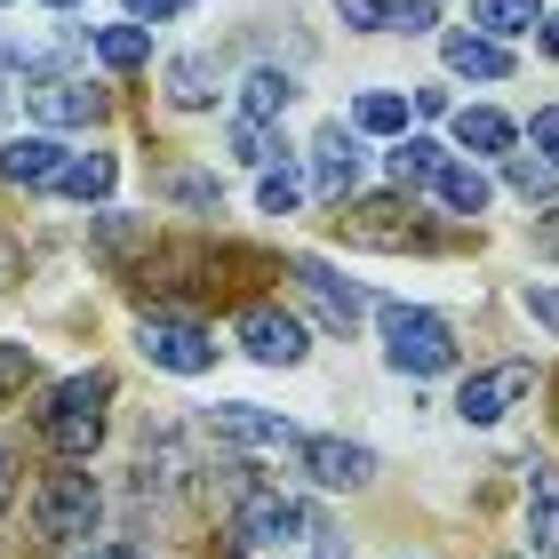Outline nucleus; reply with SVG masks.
I'll return each mask as SVG.
<instances>
[{"label": "nucleus", "mask_w": 559, "mask_h": 559, "mask_svg": "<svg viewBox=\"0 0 559 559\" xmlns=\"http://www.w3.org/2000/svg\"><path fill=\"white\" fill-rule=\"evenodd\" d=\"M24 105H33L48 129H88V120H105V88H88L81 72H64V64H40L33 81H24Z\"/></svg>", "instance_id": "obj_5"}, {"label": "nucleus", "mask_w": 559, "mask_h": 559, "mask_svg": "<svg viewBox=\"0 0 559 559\" xmlns=\"http://www.w3.org/2000/svg\"><path fill=\"white\" fill-rule=\"evenodd\" d=\"M136 352H144L152 368H168V376H209L216 368V336L200 320H185V312H144Z\"/></svg>", "instance_id": "obj_4"}, {"label": "nucleus", "mask_w": 559, "mask_h": 559, "mask_svg": "<svg viewBox=\"0 0 559 559\" xmlns=\"http://www.w3.org/2000/svg\"><path fill=\"white\" fill-rule=\"evenodd\" d=\"M0 496H9V448H0Z\"/></svg>", "instance_id": "obj_41"}, {"label": "nucleus", "mask_w": 559, "mask_h": 559, "mask_svg": "<svg viewBox=\"0 0 559 559\" xmlns=\"http://www.w3.org/2000/svg\"><path fill=\"white\" fill-rule=\"evenodd\" d=\"M503 176H512V192H520V200H544V192L559 185V168H551V160H520V152H512V168H503Z\"/></svg>", "instance_id": "obj_30"}, {"label": "nucleus", "mask_w": 559, "mask_h": 559, "mask_svg": "<svg viewBox=\"0 0 559 559\" xmlns=\"http://www.w3.org/2000/svg\"><path fill=\"white\" fill-rule=\"evenodd\" d=\"M33 384V352L24 344H0V392H24Z\"/></svg>", "instance_id": "obj_32"}, {"label": "nucleus", "mask_w": 559, "mask_h": 559, "mask_svg": "<svg viewBox=\"0 0 559 559\" xmlns=\"http://www.w3.org/2000/svg\"><path fill=\"white\" fill-rule=\"evenodd\" d=\"M185 9H192V0H129L136 24H168V16H185Z\"/></svg>", "instance_id": "obj_35"}, {"label": "nucleus", "mask_w": 559, "mask_h": 559, "mask_svg": "<svg viewBox=\"0 0 559 559\" xmlns=\"http://www.w3.org/2000/svg\"><path fill=\"white\" fill-rule=\"evenodd\" d=\"M209 96H216V64H209V57H176V64H168V105L200 112Z\"/></svg>", "instance_id": "obj_23"}, {"label": "nucleus", "mask_w": 559, "mask_h": 559, "mask_svg": "<svg viewBox=\"0 0 559 559\" xmlns=\"http://www.w3.org/2000/svg\"><path fill=\"white\" fill-rule=\"evenodd\" d=\"M336 16L352 33H392V0H336Z\"/></svg>", "instance_id": "obj_31"}, {"label": "nucleus", "mask_w": 559, "mask_h": 559, "mask_svg": "<svg viewBox=\"0 0 559 559\" xmlns=\"http://www.w3.org/2000/svg\"><path fill=\"white\" fill-rule=\"evenodd\" d=\"M312 536H320V551H312V559H352V551H344V536H328V527H312Z\"/></svg>", "instance_id": "obj_40"}, {"label": "nucleus", "mask_w": 559, "mask_h": 559, "mask_svg": "<svg viewBox=\"0 0 559 559\" xmlns=\"http://www.w3.org/2000/svg\"><path fill=\"white\" fill-rule=\"evenodd\" d=\"M536 257H551V264H559V209L536 224Z\"/></svg>", "instance_id": "obj_37"}, {"label": "nucleus", "mask_w": 559, "mask_h": 559, "mask_svg": "<svg viewBox=\"0 0 559 559\" xmlns=\"http://www.w3.org/2000/svg\"><path fill=\"white\" fill-rule=\"evenodd\" d=\"M536 40H544V57H559V9H551V16L536 24Z\"/></svg>", "instance_id": "obj_39"}, {"label": "nucleus", "mask_w": 559, "mask_h": 559, "mask_svg": "<svg viewBox=\"0 0 559 559\" xmlns=\"http://www.w3.org/2000/svg\"><path fill=\"white\" fill-rule=\"evenodd\" d=\"M105 400H112V376H105V368H88V376H64V384L48 392V408H40V431H48V448H57L64 464L96 455V440H105Z\"/></svg>", "instance_id": "obj_1"}, {"label": "nucleus", "mask_w": 559, "mask_h": 559, "mask_svg": "<svg viewBox=\"0 0 559 559\" xmlns=\"http://www.w3.org/2000/svg\"><path fill=\"white\" fill-rule=\"evenodd\" d=\"M288 272H296V288H304V304L320 312V328H328V336H352V328L368 320V296L352 288V280H336L320 257H296Z\"/></svg>", "instance_id": "obj_8"}, {"label": "nucleus", "mask_w": 559, "mask_h": 559, "mask_svg": "<svg viewBox=\"0 0 559 559\" xmlns=\"http://www.w3.org/2000/svg\"><path fill=\"white\" fill-rule=\"evenodd\" d=\"M288 105H296V81H288V72L257 64V72H248V81H240V112H248V120H280Z\"/></svg>", "instance_id": "obj_20"}, {"label": "nucleus", "mask_w": 559, "mask_h": 559, "mask_svg": "<svg viewBox=\"0 0 559 559\" xmlns=\"http://www.w3.org/2000/svg\"><path fill=\"white\" fill-rule=\"evenodd\" d=\"M440 160H448V152L431 144V136H400V152H392V185L416 192V185H431V176H440Z\"/></svg>", "instance_id": "obj_24"}, {"label": "nucleus", "mask_w": 559, "mask_h": 559, "mask_svg": "<svg viewBox=\"0 0 559 559\" xmlns=\"http://www.w3.org/2000/svg\"><path fill=\"white\" fill-rule=\"evenodd\" d=\"M272 152H280V144H272V120H248V112H240V120H233V160L272 168Z\"/></svg>", "instance_id": "obj_27"}, {"label": "nucleus", "mask_w": 559, "mask_h": 559, "mask_svg": "<svg viewBox=\"0 0 559 559\" xmlns=\"http://www.w3.org/2000/svg\"><path fill=\"white\" fill-rule=\"evenodd\" d=\"M136 240H152L144 216H96V248H105V257H129Z\"/></svg>", "instance_id": "obj_28"}, {"label": "nucleus", "mask_w": 559, "mask_h": 559, "mask_svg": "<svg viewBox=\"0 0 559 559\" xmlns=\"http://www.w3.org/2000/svg\"><path fill=\"white\" fill-rule=\"evenodd\" d=\"M527 392H536V368H527V360L479 368V376H464V392H455V416H464V424H503Z\"/></svg>", "instance_id": "obj_7"}, {"label": "nucleus", "mask_w": 559, "mask_h": 559, "mask_svg": "<svg viewBox=\"0 0 559 559\" xmlns=\"http://www.w3.org/2000/svg\"><path fill=\"white\" fill-rule=\"evenodd\" d=\"M96 57H105L112 72H136L144 57H152V33H144V24H96Z\"/></svg>", "instance_id": "obj_22"}, {"label": "nucleus", "mask_w": 559, "mask_h": 559, "mask_svg": "<svg viewBox=\"0 0 559 559\" xmlns=\"http://www.w3.org/2000/svg\"><path fill=\"white\" fill-rule=\"evenodd\" d=\"M472 24L488 40H520V33L544 24V0H472Z\"/></svg>", "instance_id": "obj_18"}, {"label": "nucleus", "mask_w": 559, "mask_h": 559, "mask_svg": "<svg viewBox=\"0 0 559 559\" xmlns=\"http://www.w3.org/2000/svg\"><path fill=\"white\" fill-rule=\"evenodd\" d=\"M352 176H360V129L328 120V129L312 136V192H320V200H344Z\"/></svg>", "instance_id": "obj_11"}, {"label": "nucleus", "mask_w": 559, "mask_h": 559, "mask_svg": "<svg viewBox=\"0 0 559 559\" xmlns=\"http://www.w3.org/2000/svg\"><path fill=\"white\" fill-rule=\"evenodd\" d=\"M9 272H16V257H9V248H0V280H9Z\"/></svg>", "instance_id": "obj_42"}, {"label": "nucleus", "mask_w": 559, "mask_h": 559, "mask_svg": "<svg viewBox=\"0 0 559 559\" xmlns=\"http://www.w3.org/2000/svg\"><path fill=\"white\" fill-rule=\"evenodd\" d=\"M96 520H105V488L88 472H48L40 496H33V527L48 544H88Z\"/></svg>", "instance_id": "obj_3"}, {"label": "nucleus", "mask_w": 559, "mask_h": 559, "mask_svg": "<svg viewBox=\"0 0 559 559\" xmlns=\"http://www.w3.org/2000/svg\"><path fill=\"white\" fill-rule=\"evenodd\" d=\"M96 559H112V551H96Z\"/></svg>", "instance_id": "obj_44"}, {"label": "nucleus", "mask_w": 559, "mask_h": 559, "mask_svg": "<svg viewBox=\"0 0 559 559\" xmlns=\"http://www.w3.org/2000/svg\"><path fill=\"white\" fill-rule=\"evenodd\" d=\"M527 551H536V559H559V472H551V464L527 472Z\"/></svg>", "instance_id": "obj_16"}, {"label": "nucleus", "mask_w": 559, "mask_h": 559, "mask_svg": "<svg viewBox=\"0 0 559 559\" xmlns=\"http://www.w3.org/2000/svg\"><path fill=\"white\" fill-rule=\"evenodd\" d=\"M440 57H448V72H464V81H512V48L488 40V33H448Z\"/></svg>", "instance_id": "obj_15"}, {"label": "nucleus", "mask_w": 559, "mask_h": 559, "mask_svg": "<svg viewBox=\"0 0 559 559\" xmlns=\"http://www.w3.org/2000/svg\"><path fill=\"white\" fill-rule=\"evenodd\" d=\"M431 0H392V33H431Z\"/></svg>", "instance_id": "obj_33"}, {"label": "nucleus", "mask_w": 559, "mask_h": 559, "mask_svg": "<svg viewBox=\"0 0 559 559\" xmlns=\"http://www.w3.org/2000/svg\"><path fill=\"white\" fill-rule=\"evenodd\" d=\"M455 144H464V152H512L520 129L503 112H488V105H464V112H455Z\"/></svg>", "instance_id": "obj_21"}, {"label": "nucleus", "mask_w": 559, "mask_h": 559, "mask_svg": "<svg viewBox=\"0 0 559 559\" xmlns=\"http://www.w3.org/2000/svg\"><path fill=\"white\" fill-rule=\"evenodd\" d=\"M527 136H536V152H544V160L559 168V105H544V112H536V129H527Z\"/></svg>", "instance_id": "obj_34"}, {"label": "nucleus", "mask_w": 559, "mask_h": 559, "mask_svg": "<svg viewBox=\"0 0 559 559\" xmlns=\"http://www.w3.org/2000/svg\"><path fill=\"white\" fill-rule=\"evenodd\" d=\"M257 200H264V216H288L296 200H304V176H296V168H264V185H257Z\"/></svg>", "instance_id": "obj_29"}, {"label": "nucleus", "mask_w": 559, "mask_h": 559, "mask_svg": "<svg viewBox=\"0 0 559 559\" xmlns=\"http://www.w3.org/2000/svg\"><path fill=\"white\" fill-rule=\"evenodd\" d=\"M431 192H440V209H448V216H479V209H488V176H479L472 160H440Z\"/></svg>", "instance_id": "obj_17"}, {"label": "nucleus", "mask_w": 559, "mask_h": 559, "mask_svg": "<svg viewBox=\"0 0 559 559\" xmlns=\"http://www.w3.org/2000/svg\"><path fill=\"white\" fill-rule=\"evenodd\" d=\"M376 328H384V360L400 376H448L455 368V328L440 312H424V304H384Z\"/></svg>", "instance_id": "obj_2"}, {"label": "nucleus", "mask_w": 559, "mask_h": 559, "mask_svg": "<svg viewBox=\"0 0 559 559\" xmlns=\"http://www.w3.org/2000/svg\"><path fill=\"white\" fill-rule=\"evenodd\" d=\"M233 536L248 544V551H264V544H296L304 536V512L280 488H248L240 496V512H233Z\"/></svg>", "instance_id": "obj_10"}, {"label": "nucleus", "mask_w": 559, "mask_h": 559, "mask_svg": "<svg viewBox=\"0 0 559 559\" xmlns=\"http://www.w3.org/2000/svg\"><path fill=\"white\" fill-rule=\"evenodd\" d=\"M240 344H248V360H264V368H296L304 352V320L296 312H280V304H248L240 312Z\"/></svg>", "instance_id": "obj_9"}, {"label": "nucleus", "mask_w": 559, "mask_h": 559, "mask_svg": "<svg viewBox=\"0 0 559 559\" xmlns=\"http://www.w3.org/2000/svg\"><path fill=\"white\" fill-rule=\"evenodd\" d=\"M344 240H360V248H431V233L416 224L408 209V192H384V200H360V209H344Z\"/></svg>", "instance_id": "obj_6"}, {"label": "nucleus", "mask_w": 559, "mask_h": 559, "mask_svg": "<svg viewBox=\"0 0 559 559\" xmlns=\"http://www.w3.org/2000/svg\"><path fill=\"white\" fill-rule=\"evenodd\" d=\"M9 88H16V48H0V112H9V105H16V96H9Z\"/></svg>", "instance_id": "obj_38"}, {"label": "nucleus", "mask_w": 559, "mask_h": 559, "mask_svg": "<svg viewBox=\"0 0 559 559\" xmlns=\"http://www.w3.org/2000/svg\"><path fill=\"white\" fill-rule=\"evenodd\" d=\"M209 431L216 440H248V448H288L296 431L280 424L272 408H257V400H224V408H209Z\"/></svg>", "instance_id": "obj_13"}, {"label": "nucleus", "mask_w": 559, "mask_h": 559, "mask_svg": "<svg viewBox=\"0 0 559 559\" xmlns=\"http://www.w3.org/2000/svg\"><path fill=\"white\" fill-rule=\"evenodd\" d=\"M527 312H536L551 336H559V288H536V296H527Z\"/></svg>", "instance_id": "obj_36"}, {"label": "nucleus", "mask_w": 559, "mask_h": 559, "mask_svg": "<svg viewBox=\"0 0 559 559\" xmlns=\"http://www.w3.org/2000/svg\"><path fill=\"white\" fill-rule=\"evenodd\" d=\"M160 192L185 200V209H200V216L224 209V185H216V176H200V168H160Z\"/></svg>", "instance_id": "obj_26"}, {"label": "nucleus", "mask_w": 559, "mask_h": 559, "mask_svg": "<svg viewBox=\"0 0 559 559\" xmlns=\"http://www.w3.org/2000/svg\"><path fill=\"white\" fill-rule=\"evenodd\" d=\"M296 455H304V472H312L320 488H368L376 479V455L360 440H296Z\"/></svg>", "instance_id": "obj_12"}, {"label": "nucleus", "mask_w": 559, "mask_h": 559, "mask_svg": "<svg viewBox=\"0 0 559 559\" xmlns=\"http://www.w3.org/2000/svg\"><path fill=\"white\" fill-rule=\"evenodd\" d=\"M352 129H368V136H400V129H408V96L368 88L360 105H352Z\"/></svg>", "instance_id": "obj_25"}, {"label": "nucleus", "mask_w": 559, "mask_h": 559, "mask_svg": "<svg viewBox=\"0 0 559 559\" xmlns=\"http://www.w3.org/2000/svg\"><path fill=\"white\" fill-rule=\"evenodd\" d=\"M64 160H72V152L57 136H16L9 152H0V176L24 185V192H40V185H57V176H64Z\"/></svg>", "instance_id": "obj_14"}, {"label": "nucleus", "mask_w": 559, "mask_h": 559, "mask_svg": "<svg viewBox=\"0 0 559 559\" xmlns=\"http://www.w3.org/2000/svg\"><path fill=\"white\" fill-rule=\"evenodd\" d=\"M112 176H120L112 152H72L64 176H57V192H64V200H105V192H112Z\"/></svg>", "instance_id": "obj_19"}, {"label": "nucleus", "mask_w": 559, "mask_h": 559, "mask_svg": "<svg viewBox=\"0 0 559 559\" xmlns=\"http://www.w3.org/2000/svg\"><path fill=\"white\" fill-rule=\"evenodd\" d=\"M40 9H72V0H40Z\"/></svg>", "instance_id": "obj_43"}]
</instances>
